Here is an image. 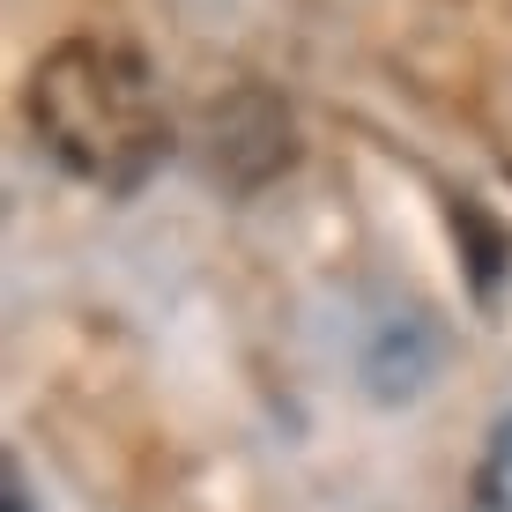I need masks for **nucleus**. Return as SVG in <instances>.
Masks as SVG:
<instances>
[{"label":"nucleus","instance_id":"f257e3e1","mask_svg":"<svg viewBox=\"0 0 512 512\" xmlns=\"http://www.w3.org/2000/svg\"><path fill=\"white\" fill-rule=\"evenodd\" d=\"M23 119L67 179L141 193L171 156V112L149 60L119 38H67L30 67Z\"/></svg>","mask_w":512,"mask_h":512},{"label":"nucleus","instance_id":"f03ea898","mask_svg":"<svg viewBox=\"0 0 512 512\" xmlns=\"http://www.w3.org/2000/svg\"><path fill=\"white\" fill-rule=\"evenodd\" d=\"M453 231H468L475 297H483V305H498V275H505V260H512V238H505V231H498V223H490L475 201H453Z\"/></svg>","mask_w":512,"mask_h":512},{"label":"nucleus","instance_id":"7ed1b4c3","mask_svg":"<svg viewBox=\"0 0 512 512\" xmlns=\"http://www.w3.org/2000/svg\"><path fill=\"white\" fill-rule=\"evenodd\" d=\"M475 498H483V512H512V409L490 423L483 468H475Z\"/></svg>","mask_w":512,"mask_h":512},{"label":"nucleus","instance_id":"20e7f679","mask_svg":"<svg viewBox=\"0 0 512 512\" xmlns=\"http://www.w3.org/2000/svg\"><path fill=\"white\" fill-rule=\"evenodd\" d=\"M0 512H38V490H30V475H23V461H0Z\"/></svg>","mask_w":512,"mask_h":512}]
</instances>
